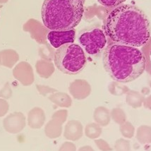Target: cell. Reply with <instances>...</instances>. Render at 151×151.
I'll return each mask as SVG.
<instances>
[{
  "label": "cell",
  "instance_id": "cell-1",
  "mask_svg": "<svg viewBox=\"0 0 151 151\" xmlns=\"http://www.w3.org/2000/svg\"><path fill=\"white\" fill-rule=\"evenodd\" d=\"M105 33L113 42L141 47L150 38L148 17L136 5L122 4L109 12L105 24Z\"/></svg>",
  "mask_w": 151,
  "mask_h": 151
},
{
  "label": "cell",
  "instance_id": "cell-2",
  "mask_svg": "<svg viewBox=\"0 0 151 151\" xmlns=\"http://www.w3.org/2000/svg\"><path fill=\"white\" fill-rule=\"evenodd\" d=\"M102 62L105 71L114 81L126 83L143 74L146 60L137 47L112 42L104 50Z\"/></svg>",
  "mask_w": 151,
  "mask_h": 151
},
{
  "label": "cell",
  "instance_id": "cell-3",
  "mask_svg": "<svg viewBox=\"0 0 151 151\" xmlns=\"http://www.w3.org/2000/svg\"><path fill=\"white\" fill-rule=\"evenodd\" d=\"M84 14L82 0H44L41 16L44 26L50 30L74 29Z\"/></svg>",
  "mask_w": 151,
  "mask_h": 151
},
{
  "label": "cell",
  "instance_id": "cell-4",
  "mask_svg": "<svg viewBox=\"0 0 151 151\" xmlns=\"http://www.w3.org/2000/svg\"><path fill=\"white\" fill-rule=\"evenodd\" d=\"M53 59L57 69L69 75L78 74L87 64V57L83 49L75 43H68L57 48Z\"/></svg>",
  "mask_w": 151,
  "mask_h": 151
},
{
  "label": "cell",
  "instance_id": "cell-5",
  "mask_svg": "<svg viewBox=\"0 0 151 151\" xmlns=\"http://www.w3.org/2000/svg\"><path fill=\"white\" fill-rule=\"evenodd\" d=\"M78 40L80 46L90 56H99L107 45L105 31L98 26L82 30L78 34Z\"/></svg>",
  "mask_w": 151,
  "mask_h": 151
},
{
  "label": "cell",
  "instance_id": "cell-6",
  "mask_svg": "<svg viewBox=\"0 0 151 151\" xmlns=\"http://www.w3.org/2000/svg\"><path fill=\"white\" fill-rule=\"evenodd\" d=\"M23 29L24 31L28 32L33 39L36 40L40 44H46V39L50 32L44 24L35 19H30L23 25Z\"/></svg>",
  "mask_w": 151,
  "mask_h": 151
},
{
  "label": "cell",
  "instance_id": "cell-7",
  "mask_svg": "<svg viewBox=\"0 0 151 151\" xmlns=\"http://www.w3.org/2000/svg\"><path fill=\"white\" fill-rule=\"evenodd\" d=\"M76 38V30L72 29L65 31L50 30L47 39L52 47L57 49L59 47L68 43H73Z\"/></svg>",
  "mask_w": 151,
  "mask_h": 151
},
{
  "label": "cell",
  "instance_id": "cell-8",
  "mask_svg": "<svg viewBox=\"0 0 151 151\" xmlns=\"http://www.w3.org/2000/svg\"><path fill=\"white\" fill-rule=\"evenodd\" d=\"M4 128L12 134H19L26 127V116L21 112H14L9 114L3 121Z\"/></svg>",
  "mask_w": 151,
  "mask_h": 151
},
{
  "label": "cell",
  "instance_id": "cell-9",
  "mask_svg": "<svg viewBox=\"0 0 151 151\" xmlns=\"http://www.w3.org/2000/svg\"><path fill=\"white\" fill-rule=\"evenodd\" d=\"M13 76L23 86H30L34 82L33 68L26 62H20L14 67Z\"/></svg>",
  "mask_w": 151,
  "mask_h": 151
},
{
  "label": "cell",
  "instance_id": "cell-10",
  "mask_svg": "<svg viewBox=\"0 0 151 151\" xmlns=\"http://www.w3.org/2000/svg\"><path fill=\"white\" fill-rule=\"evenodd\" d=\"M69 92L77 100H83L91 94V85L85 80H76L69 86Z\"/></svg>",
  "mask_w": 151,
  "mask_h": 151
},
{
  "label": "cell",
  "instance_id": "cell-11",
  "mask_svg": "<svg viewBox=\"0 0 151 151\" xmlns=\"http://www.w3.org/2000/svg\"><path fill=\"white\" fill-rule=\"evenodd\" d=\"M45 121V114L44 111L40 107H34L28 112V123L31 129H40Z\"/></svg>",
  "mask_w": 151,
  "mask_h": 151
},
{
  "label": "cell",
  "instance_id": "cell-12",
  "mask_svg": "<svg viewBox=\"0 0 151 151\" xmlns=\"http://www.w3.org/2000/svg\"><path fill=\"white\" fill-rule=\"evenodd\" d=\"M83 127L78 121H70L65 127L64 136L71 141H76L82 136Z\"/></svg>",
  "mask_w": 151,
  "mask_h": 151
},
{
  "label": "cell",
  "instance_id": "cell-13",
  "mask_svg": "<svg viewBox=\"0 0 151 151\" xmlns=\"http://www.w3.org/2000/svg\"><path fill=\"white\" fill-rule=\"evenodd\" d=\"M19 59V55L14 50H4L0 51V64L7 68H12Z\"/></svg>",
  "mask_w": 151,
  "mask_h": 151
},
{
  "label": "cell",
  "instance_id": "cell-14",
  "mask_svg": "<svg viewBox=\"0 0 151 151\" xmlns=\"http://www.w3.org/2000/svg\"><path fill=\"white\" fill-rule=\"evenodd\" d=\"M35 68H36L37 73L40 75V76L44 78H49L55 71L52 63L48 62L45 59L37 61Z\"/></svg>",
  "mask_w": 151,
  "mask_h": 151
},
{
  "label": "cell",
  "instance_id": "cell-15",
  "mask_svg": "<svg viewBox=\"0 0 151 151\" xmlns=\"http://www.w3.org/2000/svg\"><path fill=\"white\" fill-rule=\"evenodd\" d=\"M93 117L99 125L107 126L110 119V114L107 108L104 107H98L95 109Z\"/></svg>",
  "mask_w": 151,
  "mask_h": 151
},
{
  "label": "cell",
  "instance_id": "cell-16",
  "mask_svg": "<svg viewBox=\"0 0 151 151\" xmlns=\"http://www.w3.org/2000/svg\"><path fill=\"white\" fill-rule=\"evenodd\" d=\"M49 99L59 107H69L72 102L69 95L65 93H54L49 97Z\"/></svg>",
  "mask_w": 151,
  "mask_h": 151
},
{
  "label": "cell",
  "instance_id": "cell-17",
  "mask_svg": "<svg viewBox=\"0 0 151 151\" xmlns=\"http://www.w3.org/2000/svg\"><path fill=\"white\" fill-rule=\"evenodd\" d=\"M102 133V129L98 124H89L86 126L85 134L87 137L91 139L98 138Z\"/></svg>",
  "mask_w": 151,
  "mask_h": 151
},
{
  "label": "cell",
  "instance_id": "cell-18",
  "mask_svg": "<svg viewBox=\"0 0 151 151\" xmlns=\"http://www.w3.org/2000/svg\"><path fill=\"white\" fill-rule=\"evenodd\" d=\"M109 91L114 95H122L128 93L129 89L127 86L121 85L119 82H112L109 85Z\"/></svg>",
  "mask_w": 151,
  "mask_h": 151
},
{
  "label": "cell",
  "instance_id": "cell-19",
  "mask_svg": "<svg viewBox=\"0 0 151 151\" xmlns=\"http://www.w3.org/2000/svg\"><path fill=\"white\" fill-rule=\"evenodd\" d=\"M140 95L137 92L135 91H129L127 95V102L132 107L138 106V102L141 101Z\"/></svg>",
  "mask_w": 151,
  "mask_h": 151
},
{
  "label": "cell",
  "instance_id": "cell-20",
  "mask_svg": "<svg viewBox=\"0 0 151 151\" xmlns=\"http://www.w3.org/2000/svg\"><path fill=\"white\" fill-rule=\"evenodd\" d=\"M102 6L108 9H114L122 5L126 0H98Z\"/></svg>",
  "mask_w": 151,
  "mask_h": 151
},
{
  "label": "cell",
  "instance_id": "cell-21",
  "mask_svg": "<svg viewBox=\"0 0 151 151\" xmlns=\"http://www.w3.org/2000/svg\"><path fill=\"white\" fill-rule=\"evenodd\" d=\"M12 89L11 88L9 83H6L2 89L0 91V98L6 100V99H9L12 96Z\"/></svg>",
  "mask_w": 151,
  "mask_h": 151
},
{
  "label": "cell",
  "instance_id": "cell-22",
  "mask_svg": "<svg viewBox=\"0 0 151 151\" xmlns=\"http://www.w3.org/2000/svg\"><path fill=\"white\" fill-rule=\"evenodd\" d=\"M115 149L116 151H130L129 143L125 140H119L115 143Z\"/></svg>",
  "mask_w": 151,
  "mask_h": 151
},
{
  "label": "cell",
  "instance_id": "cell-23",
  "mask_svg": "<svg viewBox=\"0 0 151 151\" xmlns=\"http://www.w3.org/2000/svg\"><path fill=\"white\" fill-rule=\"evenodd\" d=\"M9 109V105L6 100L0 98V117L4 116L8 112Z\"/></svg>",
  "mask_w": 151,
  "mask_h": 151
},
{
  "label": "cell",
  "instance_id": "cell-24",
  "mask_svg": "<svg viewBox=\"0 0 151 151\" xmlns=\"http://www.w3.org/2000/svg\"><path fill=\"white\" fill-rule=\"evenodd\" d=\"M36 87L37 90H38L39 93H40L41 95H44V96H45V95L47 94H48V93H54L55 92H57L56 89L48 87V86L37 85Z\"/></svg>",
  "mask_w": 151,
  "mask_h": 151
},
{
  "label": "cell",
  "instance_id": "cell-25",
  "mask_svg": "<svg viewBox=\"0 0 151 151\" xmlns=\"http://www.w3.org/2000/svg\"><path fill=\"white\" fill-rule=\"evenodd\" d=\"M95 143H96L98 148L102 151L112 150V149L109 146V145L105 141H104L103 140H97V141H95Z\"/></svg>",
  "mask_w": 151,
  "mask_h": 151
},
{
  "label": "cell",
  "instance_id": "cell-26",
  "mask_svg": "<svg viewBox=\"0 0 151 151\" xmlns=\"http://www.w3.org/2000/svg\"><path fill=\"white\" fill-rule=\"evenodd\" d=\"M75 146L72 143H65L62 145L59 151H75Z\"/></svg>",
  "mask_w": 151,
  "mask_h": 151
},
{
  "label": "cell",
  "instance_id": "cell-27",
  "mask_svg": "<svg viewBox=\"0 0 151 151\" xmlns=\"http://www.w3.org/2000/svg\"><path fill=\"white\" fill-rule=\"evenodd\" d=\"M79 151H93V150L92 149V148L89 146H85V147H83V148H81Z\"/></svg>",
  "mask_w": 151,
  "mask_h": 151
},
{
  "label": "cell",
  "instance_id": "cell-28",
  "mask_svg": "<svg viewBox=\"0 0 151 151\" xmlns=\"http://www.w3.org/2000/svg\"><path fill=\"white\" fill-rule=\"evenodd\" d=\"M9 0H0V4H4L6 3Z\"/></svg>",
  "mask_w": 151,
  "mask_h": 151
},
{
  "label": "cell",
  "instance_id": "cell-29",
  "mask_svg": "<svg viewBox=\"0 0 151 151\" xmlns=\"http://www.w3.org/2000/svg\"><path fill=\"white\" fill-rule=\"evenodd\" d=\"M82 1H83V3H84V2H85V1H86V0H82Z\"/></svg>",
  "mask_w": 151,
  "mask_h": 151
},
{
  "label": "cell",
  "instance_id": "cell-30",
  "mask_svg": "<svg viewBox=\"0 0 151 151\" xmlns=\"http://www.w3.org/2000/svg\"><path fill=\"white\" fill-rule=\"evenodd\" d=\"M150 64H151V59H150Z\"/></svg>",
  "mask_w": 151,
  "mask_h": 151
},
{
  "label": "cell",
  "instance_id": "cell-31",
  "mask_svg": "<svg viewBox=\"0 0 151 151\" xmlns=\"http://www.w3.org/2000/svg\"><path fill=\"white\" fill-rule=\"evenodd\" d=\"M0 66H1V64H0Z\"/></svg>",
  "mask_w": 151,
  "mask_h": 151
}]
</instances>
